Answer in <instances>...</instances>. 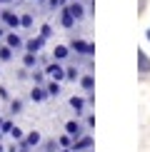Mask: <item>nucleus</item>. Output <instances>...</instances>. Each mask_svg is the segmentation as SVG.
I'll return each instance as SVG.
<instances>
[{
    "label": "nucleus",
    "mask_w": 150,
    "mask_h": 152,
    "mask_svg": "<svg viewBox=\"0 0 150 152\" xmlns=\"http://www.w3.org/2000/svg\"><path fill=\"white\" fill-rule=\"evenodd\" d=\"M45 75L50 80H55V82H62V80H65V67L55 60V62H50V65L45 67Z\"/></svg>",
    "instance_id": "f03ea898"
},
{
    "label": "nucleus",
    "mask_w": 150,
    "mask_h": 152,
    "mask_svg": "<svg viewBox=\"0 0 150 152\" xmlns=\"http://www.w3.org/2000/svg\"><path fill=\"white\" fill-rule=\"evenodd\" d=\"M12 3V0H0V5H10Z\"/></svg>",
    "instance_id": "7c9ffc66"
},
{
    "label": "nucleus",
    "mask_w": 150,
    "mask_h": 152,
    "mask_svg": "<svg viewBox=\"0 0 150 152\" xmlns=\"http://www.w3.org/2000/svg\"><path fill=\"white\" fill-rule=\"evenodd\" d=\"M75 23H78V20H75V18L70 15V12H68L65 8H62V12H60V25H62V28H68V30H70Z\"/></svg>",
    "instance_id": "4468645a"
},
{
    "label": "nucleus",
    "mask_w": 150,
    "mask_h": 152,
    "mask_svg": "<svg viewBox=\"0 0 150 152\" xmlns=\"http://www.w3.org/2000/svg\"><path fill=\"white\" fill-rule=\"evenodd\" d=\"M50 35H53V25H48V23H45V25L40 28V37H45V40H48Z\"/></svg>",
    "instance_id": "a878e982"
},
{
    "label": "nucleus",
    "mask_w": 150,
    "mask_h": 152,
    "mask_svg": "<svg viewBox=\"0 0 150 152\" xmlns=\"http://www.w3.org/2000/svg\"><path fill=\"white\" fill-rule=\"evenodd\" d=\"M23 67L25 70H35L38 67V53H25L23 55Z\"/></svg>",
    "instance_id": "f8f14e48"
},
{
    "label": "nucleus",
    "mask_w": 150,
    "mask_h": 152,
    "mask_svg": "<svg viewBox=\"0 0 150 152\" xmlns=\"http://www.w3.org/2000/svg\"><path fill=\"white\" fill-rule=\"evenodd\" d=\"M85 127H95V115H88L85 117Z\"/></svg>",
    "instance_id": "bb28decb"
},
{
    "label": "nucleus",
    "mask_w": 150,
    "mask_h": 152,
    "mask_svg": "<svg viewBox=\"0 0 150 152\" xmlns=\"http://www.w3.org/2000/svg\"><path fill=\"white\" fill-rule=\"evenodd\" d=\"M0 97H3V100H10V95H8V87H0Z\"/></svg>",
    "instance_id": "c85d7f7f"
},
{
    "label": "nucleus",
    "mask_w": 150,
    "mask_h": 152,
    "mask_svg": "<svg viewBox=\"0 0 150 152\" xmlns=\"http://www.w3.org/2000/svg\"><path fill=\"white\" fill-rule=\"evenodd\" d=\"M55 152H70V150H62V147H60V150H55Z\"/></svg>",
    "instance_id": "2f4dec72"
},
{
    "label": "nucleus",
    "mask_w": 150,
    "mask_h": 152,
    "mask_svg": "<svg viewBox=\"0 0 150 152\" xmlns=\"http://www.w3.org/2000/svg\"><path fill=\"white\" fill-rule=\"evenodd\" d=\"M45 90H48V97H58V95H60V82L50 80L48 85H45Z\"/></svg>",
    "instance_id": "f3484780"
},
{
    "label": "nucleus",
    "mask_w": 150,
    "mask_h": 152,
    "mask_svg": "<svg viewBox=\"0 0 150 152\" xmlns=\"http://www.w3.org/2000/svg\"><path fill=\"white\" fill-rule=\"evenodd\" d=\"M30 100H33V102H43V100H48L45 85H33V90H30Z\"/></svg>",
    "instance_id": "9b49d317"
},
{
    "label": "nucleus",
    "mask_w": 150,
    "mask_h": 152,
    "mask_svg": "<svg viewBox=\"0 0 150 152\" xmlns=\"http://www.w3.org/2000/svg\"><path fill=\"white\" fill-rule=\"evenodd\" d=\"M10 112H12V115L23 112V100H10Z\"/></svg>",
    "instance_id": "b1692460"
},
{
    "label": "nucleus",
    "mask_w": 150,
    "mask_h": 152,
    "mask_svg": "<svg viewBox=\"0 0 150 152\" xmlns=\"http://www.w3.org/2000/svg\"><path fill=\"white\" fill-rule=\"evenodd\" d=\"M0 23H3L5 28H10V30H18L20 28V15H15L12 10H3L0 12Z\"/></svg>",
    "instance_id": "7ed1b4c3"
},
{
    "label": "nucleus",
    "mask_w": 150,
    "mask_h": 152,
    "mask_svg": "<svg viewBox=\"0 0 150 152\" xmlns=\"http://www.w3.org/2000/svg\"><path fill=\"white\" fill-rule=\"evenodd\" d=\"M88 152H90V150H88Z\"/></svg>",
    "instance_id": "e433bc0d"
},
{
    "label": "nucleus",
    "mask_w": 150,
    "mask_h": 152,
    "mask_svg": "<svg viewBox=\"0 0 150 152\" xmlns=\"http://www.w3.org/2000/svg\"><path fill=\"white\" fill-rule=\"evenodd\" d=\"M70 50H75L78 55H83V58H90L93 53H95V45H90V42H85V40H73L70 42Z\"/></svg>",
    "instance_id": "f257e3e1"
},
{
    "label": "nucleus",
    "mask_w": 150,
    "mask_h": 152,
    "mask_svg": "<svg viewBox=\"0 0 150 152\" xmlns=\"http://www.w3.org/2000/svg\"><path fill=\"white\" fill-rule=\"evenodd\" d=\"M80 85H83L85 92H93V87H95V77H93V75H83V77H80Z\"/></svg>",
    "instance_id": "2eb2a0df"
},
{
    "label": "nucleus",
    "mask_w": 150,
    "mask_h": 152,
    "mask_svg": "<svg viewBox=\"0 0 150 152\" xmlns=\"http://www.w3.org/2000/svg\"><path fill=\"white\" fill-rule=\"evenodd\" d=\"M40 142H43L40 132H38V130H33V132H28V135H25V140H23V142H18V145H25V147H30V150H33V147H38Z\"/></svg>",
    "instance_id": "6e6552de"
},
{
    "label": "nucleus",
    "mask_w": 150,
    "mask_h": 152,
    "mask_svg": "<svg viewBox=\"0 0 150 152\" xmlns=\"http://www.w3.org/2000/svg\"><path fill=\"white\" fill-rule=\"evenodd\" d=\"M0 125H3V117H0Z\"/></svg>",
    "instance_id": "c9c22d12"
},
{
    "label": "nucleus",
    "mask_w": 150,
    "mask_h": 152,
    "mask_svg": "<svg viewBox=\"0 0 150 152\" xmlns=\"http://www.w3.org/2000/svg\"><path fill=\"white\" fill-rule=\"evenodd\" d=\"M45 3L50 5V8H60V5H62V0H45Z\"/></svg>",
    "instance_id": "cd10ccee"
},
{
    "label": "nucleus",
    "mask_w": 150,
    "mask_h": 152,
    "mask_svg": "<svg viewBox=\"0 0 150 152\" xmlns=\"http://www.w3.org/2000/svg\"><path fill=\"white\" fill-rule=\"evenodd\" d=\"M65 132L73 137V142L78 140V137H83V135H85V132H83V125H80L78 120H68V122H65Z\"/></svg>",
    "instance_id": "20e7f679"
},
{
    "label": "nucleus",
    "mask_w": 150,
    "mask_h": 152,
    "mask_svg": "<svg viewBox=\"0 0 150 152\" xmlns=\"http://www.w3.org/2000/svg\"><path fill=\"white\" fill-rule=\"evenodd\" d=\"M90 147H93V137L90 135H83V137H78V140L73 142L70 152H83V150H90Z\"/></svg>",
    "instance_id": "423d86ee"
},
{
    "label": "nucleus",
    "mask_w": 150,
    "mask_h": 152,
    "mask_svg": "<svg viewBox=\"0 0 150 152\" xmlns=\"http://www.w3.org/2000/svg\"><path fill=\"white\" fill-rule=\"evenodd\" d=\"M138 72H140V75H148L150 72V58L143 53V50H138Z\"/></svg>",
    "instance_id": "9d476101"
},
{
    "label": "nucleus",
    "mask_w": 150,
    "mask_h": 152,
    "mask_svg": "<svg viewBox=\"0 0 150 152\" xmlns=\"http://www.w3.org/2000/svg\"><path fill=\"white\" fill-rule=\"evenodd\" d=\"M20 28H33V15L30 12H23L20 15Z\"/></svg>",
    "instance_id": "4be33fe9"
},
{
    "label": "nucleus",
    "mask_w": 150,
    "mask_h": 152,
    "mask_svg": "<svg viewBox=\"0 0 150 152\" xmlns=\"http://www.w3.org/2000/svg\"><path fill=\"white\" fill-rule=\"evenodd\" d=\"M12 60V48L10 45H3L0 48V62H10Z\"/></svg>",
    "instance_id": "6ab92c4d"
},
{
    "label": "nucleus",
    "mask_w": 150,
    "mask_h": 152,
    "mask_svg": "<svg viewBox=\"0 0 150 152\" xmlns=\"http://www.w3.org/2000/svg\"><path fill=\"white\" fill-rule=\"evenodd\" d=\"M5 45H10L12 50H20V48L25 45V40L15 33V30H10V33H5Z\"/></svg>",
    "instance_id": "0eeeda50"
},
{
    "label": "nucleus",
    "mask_w": 150,
    "mask_h": 152,
    "mask_svg": "<svg viewBox=\"0 0 150 152\" xmlns=\"http://www.w3.org/2000/svg\"><path fill=\"white\" fill-rule=\"evenodd\" d=\"M148 40H150V30H148Z\"/></svg>",
    "instance_id": "72a5a7b5"
},
{
    "label": "nucleus",
    "mask_w": 150,
    "mask_h": 152,
    "mask_svg": "<svg viewBox=\"0 0 150 152\" xmlns=\"http://www.w3.org/2000/svg\"><path fill=\"white\" fill-rule=\"evenodd\" d=\"M10 137H12L15 142H23V140H25V132H23L20 127H12V130H10Z\"/></svg>",
    "instance_id": "5701e85b"
},
{
    "label": "nucleus",
    "mask_w": 150,
    "mask_h": 152,
    "mask_svg": "<svg viewBox=\"0 0 150 152\" xmlns=\"http://www.w3.org/2000/svg\"><path fill=\"white\" fill-rule=\"evenodd\" d=\"M70 107L78 112V115H83V110H85V100H83V97H75V95H73V97H70Z\"/></svg>",
    "instance_id": "dca6fc26"
},
{
    "label": "nucleus",
    "mask_w": 150,
    "mask_h": 152,
    "mask_svg": "<svg viewBox=\"0 0 150 152\" xmlns=\"http://www.w3.org/2000/svg\"><path fill=\"white\" fill-rule=\"evenodd\" d=\"M65 80H70V82H75V80H80V70L75 65H70V67H65Z\"/></svg>",
    "instance_id": "a211bd4d"
},
{
    "label": "nucleus",
    "mask_w": 150,
    "mask_h": 152,
    "mask_svg": "<svg viewBox=\"0 0 150 152\" xmlns=\"http://www.w3.org/2000/svg\"><path fill=\"white\" fill-rule=\"evenodd\" d=\"M15 127V125L10 122V120H3V125H0V132H3V135H10V130Z\"/></svg>",
    "instance_id": "393cba45"
},
{
    "label": "nucleus",
    "mask_w": 150,
    "mask_h": 152,
    "mask_svg": "<svg viewBox=\"0 0 150 152\" xmlns=\"http://www.w3.org/2000/svg\"><path fill=\"white\" fill-rule=\"evenodd\" d=\"M30 77H33V82H35V85H43L48 75H45V70H33V75H30Z\"/></svg>",
    "instance_id": "412c9836"
},
{
    "label": "nucleus",
    "mask_w": 150,
    "mask_h": 152,
    "mask_svg": "<svg viewBox=\"0 0 150 152\" xmlns=\"http://www.w3.org/2000/svg\"><path fill=\"white\" fill-rule=\"evenodd\" d=\"M58 145H60L62 150H70V147H73V137L65 132V135H60V137H58Z\"/></svg>",
    "instance_id": "aec40b11"
},
{
    "label": "nucleus",
    "mask_w": 150,
    "mask_h": 152,
    "mask_svg": "<svg viewBox=\"0 0 150 152\" xmlns=\"http://www.w3.org/2000/svg\"><path fill=\"white\" fill-rule=\"evenodd\" d=\"M38 3H45V0H38Z\"/></svg>",
    "instance_id": "f704fd0d"
},
{
    "label": "nucleus",
    "mask_w": 150,
    "mask_h": 152,
    "mask_svg": "<svg viewBox=\"0 0 150 152\" xmlns=\"http://www.w3.org/2000/svg\"><path fill=\"white\" fill-rule=\"evenodd\" d=\"M68 55H70V48L68 45H55V50H53V60H68Z\"/></svg>",
    "instance_id": "ddd939ff"
},
{
    "label": "nucleus",
    "mask_w": 150,
    "mask_h": 152,
    "mask_svg": "<svg viewBox=\"0 0 150 152\" xmlns=\"http://www.w3.org/2000/svg\"><path fill=\"white\" fill-rule=\"evenodd\" d=\"M15 152H30V147H25V145H18V150Z\"/></svg>",
    "instance_id": "c756f323"
},
{
    "label": "nucleus",
    "mask_w": 150,
    "mask_h": 152,
    "mask_svg": "<svg viewBox=\"0 0 150 152\" xmlns=\"http://www.w3.org/2000/svg\"><path fill=\"white\" fill-rule=\"evenodd\" d=\"M65 10L70 12V15L75 18V20H83V18H85V8H83V5L78 3V0H73L70 5H65Z\"/></svg>",
    "instance_id": "1a4fd4ad"
},
{
    "label": "nucleus",
    "mask_w": 150,
    "mask_h": 152,
    "mask_svg": "<svg viewBox=\"0 0 150 152\" xmlns=\"http://www.w3.org/2000/svg\"><path fill=\"white\" fill-rule=\"evenodd\" d=\"M0 152H5V147H3V142H0Z\"/></svg>",
    "instance_id": "473e14b6"
},
{
    "label": "nucleus",
    "mask_w": 150,
    "mask_h": 152,
    "mask_svg": "<svg viewBox=\"0 0 150 152\" xmlns=\"http://www.w3.org/2000/svg\"><path fill=\"white\" fill-rule=\"evenodd\" d=\"M43 45H45V37H40V35H38V37H30V40H25V53H40V50H43Z\"/></svg>",
    "instance_id": "39448f33"
}]
</instances>
